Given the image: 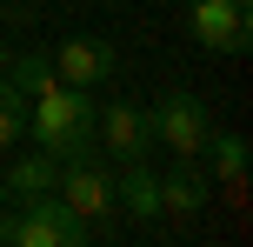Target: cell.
Returning <instances> with one entry per match:
<instances>
[{"label":"cell","instance_id":"6da1fadb","mask_svg":"<svg viewBox=\"0 0 253 247\" xmlns=\"http://www.w3.org/2000/svg\"><path fill=\"white\" fill-rule=\"evenodd\" d=\"M27 134H34V147H47L53 160L87 154L93 147V100H87V87H67V80L40 87L34 100H27Z\"/></svg>","mask_w":253,"mask_h":247},{"label":"cell","instance_id":"7a4b0ae2","mask_svg":"<svg viewBox=\"0 0 253 247\" xmlns=\"http://www.w3.org/2000/svg\"><path fill=\"white\" fill-rule=\"evenodd\" d=\"M80 241H93V227L74 221L60 194L13 200V207L0 214V247H80Z\"/></svg>","mask_w":253,"mask_h":247},{"label":"cell","instance_id":"3957f363","mask_svg":"<svg viewBox=\"0 0 253 247\" xmlns=\"http://www.w3.org/2000/svg\"><path fill=\"white\" fill-rule=\"evenodd\" d=\"M53 194L67 200V214H74V221H87V227H93V241L114 227V174H107V160L93 154V147L60 160V174H53Z\"/></svg>","mask_w":253,"mask_h":247},{"label":"cell","instance_id":"277c9868","mask_svg":"<svg viewBox=\"0 0 253 247\" xmlns=\"http://www.w3.org/2000/svg\"><path fill=\"white\" fill-rule=\"evenodd\" d=\"M147 114H153V147H167L173 160H200V154H207V141H213V114L200 107V94L173 87V94H160V107H147Z\"/></svg>","mask_w":253,"mask_h":247},{"label":"cell","instance_id":"5b68a950","mask_svg":"<svg viewBox=\"0 0 253 247\" xmlns=\"http://www.w3.org/2000/svg\"><path fill=\"white\" fill-rule=\"evenodd\" d=\"M93 154H107V160H147L153 154V114L140 100L93 107Z\"/></svg>","mask_w":253,"mask_h":247},{"label":"cell","instance_id":"8992f818","mask_svg":"<svg viewBox=\"0 0 253 247\" xmlns=\"http://www.w3.org/2000/svg\"><path fill=\"white\" fill-rule=\"evenodd\" d=\"M187 27L207 53H247L253 40V7L247 0H193L187 7Z\"/></svg>","mask_w":253,"mask_h":247},{"label":"cell","instance_id":"52a82bcc","mask_svg":"<svg viewBox=\"0 0 253 247\" xmlns=\"http://www.w3.org/2000/svg\"><path fill=\"white\" fill-rule=\"evenodd\" d=\"M47 60H53V74L67 80V87H107V80H114V47H107L100 34H67V40H53L47 47Z\"/></svg>","mask_w":253,"mask_h":247},{"label":"cell","instance_id":"ba28073f","mask_svg":"<svg viewBox=\"0 0 253 247\" xmlns=\"http://www.w3.org/2000/svg\"><path fill=\"white\" fill-rule=\"evenodd\" d=\"M114 207L140 214V221H160V174H153L147 160H120V174H114Z\"/></svg>","mask_w":253,"mask_h":247},{"label":"cell","instance_id":"9c48e42d","mask_svg":"<svg viewBox=\"0 0 253 247\" xmlns=\"http://www.w3.org/2000/svg\"><path fill=\"white\" fill-rule=\"evenodd\" d=\"M207 200H213V181H207L193 160H180V167L160 174V214H193V207H207Z\"/></svg>","mask_w":253,"mask_h":247},{"label":"cell","instance_id":"30bf717a","mask_svg":"<svg viewBox=\"0 0 253 247\" xmlns=\"http://www.w3.org/2000/svg\"><path fill=\"white\" fill-rule=\"evenodd\" d=\"M53 174H60V160H53L47 147H34V154H13L0 181H7L13 200H34V194H53Z\"/></svg>","mask_w":253,"mask_h":247},{"label":"cell","instance_id":"8fae6325","mask_svg":"<svg viewBox=\"0 0 253 247\" xmlns=\"http://www.w3.org/2000/svg\"><path fill=\"white\" fill-rule=\"evenodd\" d=\"M20 141H27V94L0 74V154H13Z\"/></svg>","mask_w":253,"mask_h":247},{"label":"cell","instance_id":"7c38bea8","mask_svg":"<svg viewBox=\"0 0 253 247\" xmlns=\"http://www.w3.org/2000/svg\"><path fill=\"white\" fill-rule=\"evenodd\" d=\"M207 154H213V174H220L227 187H240V181H247V141H240V134H220V141H207Z\"/></svg>","mask_w":253,"mask_h":247},{"label":"cell","instance_id":"4fadbf2b","mask_svg":"<svg viewBox=\"0 0 253 247\" xmlns=\"http://www.w3.org/2000/svg\"><path fill=\"white\" fill-rule=\"evenodd\" d=\"M7 67H13V47H7V40H0V74H7Z\"/></svg>","mask_w":253,"mask_h":247},{"label":"cell","instance_id":"5bb4252c","mask_svg":"<svg viewBox=\"0 0 253 247\" xmlns=\"http://www.w3.org/2000/svg\"><path fill=\"white\" fill-rule=\"evenodd\" d=\"M7 207H13V194H7V181H0V214H7Z\"/></svg>","mask_w":253,"mask_h":247}]
</instances>
